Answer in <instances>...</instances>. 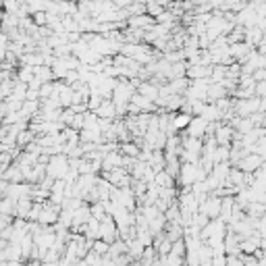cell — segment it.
<instances>
[{"label": "cell", "instance_id": "1", "mask_svg": "<svg viewBox=\"0 0 266 266\" xmlns=\"http://www.w3.org/2000/svg\"><path fill=\"white\" fill-rule=\"evenodd\" d=\"M227 266H246L244 260H239L237 256H227Z\"/></svg>", "mask_w": 266, "mask_h": 266}]
</instances>
